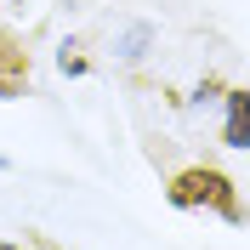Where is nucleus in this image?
Instances as JSON below:
<instances>
[{
  "label": "nucleus",
  "instance_id": "f257e3e1",
  "mask_svg": "<svg viewBox=\"0 0 250 250\" xmlns=\"http://www.w3.org/2000/svg\"><path fill=\"white\" fill-rule=\"evenodd\" d=\"M165 199L176 205V210H199V205H210L216 216L228 222H245V199H239V188L233 176H222L216 165H188V171H176L171 182H165Z\"/></svg>",
  "mask_w": 250,
  "mask_h": 250
},
{
  "label": "nucleus",
  "instance_id": "423d86ee",
  "mask_svg": "<svg viewBox=\"0 0 250 250\" xmlns=\"http://www.w3.org/2000/svg\"><path fill=\"white\" fill-rule=\"evenodd\" d=\"M0 171H12V159H6V154H0Z\"/></svg>",
  "mask_w": 250,
  "mask_h": 250
},
{
  "label": "nucleus",
  "instance_id": "f03ea898",
  "mask_svg": "<svg viewBox=\"0 0 250 250\" xmlns=\"http://www.w3.org/2000/svg\"><path fill=\"white\" fill-rule=\"evenodd\" d=\"M29 74H34L29 46H23L12 29H0V97H6V103L23 97V91H29Z\"/></svg>",
  "mask_w": 250,
  "mask_h": 250
},
{
  "label": "nucleus",
  "instance_id": "7ed1b4c3",
  "mask_svg": "<svg viewBox=\"0 0 250 250\" xmlns=\"http://www.w3.org/2000/svg\"><path fill=\"white\" fill-rule=\"evenodd\" d=\"M222 142H228V148H250V85H233V91H228Z\"/></svg>",
  "mask_w": 250,
  "mask_h": 250
},
{
  "label": "nucleus",
  "instance_id": "39448f33",
  "mask_svg": "<svg viewBox=\"0 0 250 250\" xmlns=\"http://www.w3.org/2000/svg\"><path fill=\"white\" fill-rule=\"evenodd\" d=\"M216 97H228V91H222L216 80H205V85H199V97H193V103H216Z\"/></svg>",
  "mask_w": 250,
  "mask_h": 250
},
{
  "label": "nucleus",
  "instance_id": "0eeeda50",
  "mask_svg": "<svg viewBox=\"0 0 250 250\" xmlns=\"http://www.w3.org/2000/svg\"><path fill=\"white\" fill-rule=\"evenodd\" d=\"M0 250H23V245H6V239H0Z\"/></svg>",
  "mask_w": 250,
  "mask_h": 250
},
{
  "label": "nucleus",
  "instance_id": "20e7f679",
  "mask_svg": "<svg viewBox=\"0 0 250 250\" xmlns=\"http://www.w3.org/2000/svg\"><path fill=\"white\" fill-rule=\"evenodd\" d=\"M57 62H62V74H85V57H80V46H74V40L57 51Z\"/></svg>",
  "mask_w": 250,
  "mask_h": 250
}]
</instances>
